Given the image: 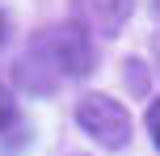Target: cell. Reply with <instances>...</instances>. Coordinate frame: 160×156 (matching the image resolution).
Here are the masks:
<instances>
[{"mask_svg": "<svg viewBox=\"0 0 160 156\" xmlns=\"http://www.w3.org/2000/svg\"><path fill=\"white\" fill-rule=\"evenodd\" d=\"M76 123H80V131L93 143H101L105 152H122L131 143V114L110 93H84V97L76 101Z\"/></svg>", "mask_w": 160, "mask_h": 156, "instance_id": "cell-2", "label": "cell"}, {"mask_svg": "<svg viewBox=\"0 0 160 156\" xmlns=\"http://www.w3.org/2000/svg\"><path fill=\"white\" fill-rule=\"evenodd\" d=\"M148 135H152V143L160 148V97L148 106Z\"/></svg>", "mask_w": 160, "mask_h": 156, "instance_id": "cell-5", "label": "cell"}, {"mask_svg": "<svg viewBox=\"0 0 160 156\" xmlns=\"http://www.w3.org/2000/svg\"><path fill=\"white\" fill-rule=\"evenodd\" d=\"M4 38H8V13L0 8V47H4Z\"/></svg>", "mask_w": 160, "mask_h": 156, "instance_id": "cell-6", "label": "cell"}, {"mask_svg": "<svg viewBox=\"0 0 160 156\" xmlns=\"http://www.w3.org/2000/svg\"><path fill=\"white\" fill-rule=\"evenodd\" d=\"M127 17H131V0H80V25L88 34L114 38Z\"/></svg>", "mask_w": 160, "mask_h": 156, "instance_id": "cell-3", "label": "cell"}, {"mask_svg": "<svg viewBox=\"0 0 160 156\" xmlns=\"http://www.w3.org/2000/svg\"><path fill=\"white\" fill-rule=\"evenodd\" d=\"M17 127V101H13V89L0 80V135Z\"/></svg>", "mask_w": 160, "mask_h": 156, "instance_id": "cell-4", "label": "cell"}, {"mask_svg": "<svg viewBox=\"0 0 160 156\" xmlns=\"http://www.w3.org/2000/svg\"><path fill=\"white\" fill-rule=\"evenodd\" d=\"M88 72H93L88 30L80 21H63V25L42 30L30 42V51L17 63V84L30 93H51L63 80H76V76H88Z\"/></svg>", "mask_w": 160, "mask_h": 156, "instance_id": "cell-1", "label": "cell"}]
</instances>
